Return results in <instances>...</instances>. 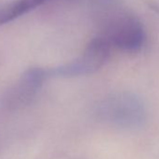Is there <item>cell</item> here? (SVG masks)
Returning a JSON list of instances; mask_svg holds the SVG:
<instances>
[{
  "instance_id": "cell-1",
  "label": "cell",
  "mask_w": 159,
  "mask_h": 159,
  "mask_svg": "<svg viewBox=\"0 0 159 159\" xmlns=\"http://www.w3.org/2000/svg\"><path fill=\"white\" fill-rule=\"evenodd\" d=\"M101 37L111 47L125 52L139 51L145 41V31L141 22L120 8L102 14Z\"/></svg>"
},
{
  "instance_id": "cell-2",
  "label": "cell",
  "mask_w": 159,
  "mask_h": 159,
  "mask_svg": "<svg viewBox=\"0 0 159 159\" xmlns=\"http://www.w3.org/2000/svg\"><path fill=\"white\" fill-rule=\"evenodd\" d=\"M100 119L123 128H137L146 120V109L139 97L129 92L112 94L98 105Z\"/></svg>"
},
{
  "instance_id": "cell-3",
  "label": "cell",
  "mask_w": 159,
  "mask_h": 159,
  "mask_svg": "<svg viewBox=\"0 0 159 159\" xmlns=\"http://www.w3.org/2000/svg\"><path fill=\"white\" fill-rule=\"evenodd\" d=\"M109 41L101 36L93 39L84 52L73 61L47 70L49 76L72 78L89 75L99 70L109 60L111 51Z\"/></svg>"
},
{
  "instance_id": "cell-4",
  "label": "cell",
  "mask_w": 159,
  "mask_h": 159,
  "mask_svg": "<svg viewBox=\"0 0 159 159\" xmlns=\"http://www.w3.org/2000/svg\"><path fill=\"white\" fill-rule=\"evenodd\" d=\"M47 77V70L41 67L28 68L5 95L4 105L15 109L29 104L37 97Z\"/></svg>"
},
{
  "instance_id": "cell-5",
  "label": "cell",
  "mask_w": 159,
  "mask_h": 159,
  "mask_svg": "<svg viewBox=\"0 0 159 159\" xmlns=\"http://www.w3.org/2000/svg\"><path fill=\"white\" fill-rule=\"evenodd\" d=\"M48 1L50 0H14L0 7V25L14 21Z\"/></svg>"
},
{
  "instance_id": "cell-6",
  "label": "cell",
  "mask_w": 159,
  "mask_h": 159,
  "mask_svg": "<svg viewBox=\"0 0 159 159\" xmlns=\"http://www.w3.org/2000/svg\"><path fill=\"white\" fill-rule=\"evenodd\" d=\"M80 1L87 2L95 9H98L101 14L120 8L122 4L121 0H80Z\"/></svg>"
}]
</instances>
